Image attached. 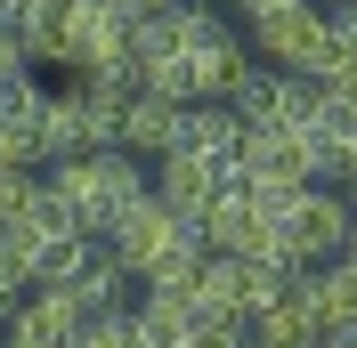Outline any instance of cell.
<instances>
[{"mask_svg": "<svg viewBox=\"0 0 357 348\" xmlns=\"http://www.w3.org/2000/svg\"><path fill=\"white\" fill-rule=\"evenodd\" d=\"M292 292H301V308L317 316V332L357 324V267H349V260H317V267H301V276H292Z\"/></svg>", "mask_w": 357, "mask_h": 348, "instance_id": "6", "label": "cell"}, {"mask_svg": "<svg viewBox=\"0 0 357 348\" xmlns=\"http://www.w3.org/2000/svg\"><path fill=\"white\" fill-rule=\"evenodd\" d=\"M349 8H357V0H349Z\"/></svg>", "mask_w": 357, "mask_h": 348, "instance_id": "20", "label": "cell"}, {"mask_svg": "<svg viewBox=\"0 0 357 348\" xmlns=\"http://www.w3.org/2000/svg\"><path fill=\"white\" fill-rule=\"evenodd\" d=\"M236 17H244V41H260L284 65V49L301 41V24L317 17V0H236Z\"/></svg>", "mask_w": 357, "mask_h": 348, "instance_id": "9", "label": "cell"}, {"mask_svg": "<svg viewBox=\"0 0 357 348\" xmlns=\"http://www.w3.org/2000/svg\"><path fill=\"white\" fill-rule=\"evenodd\" d=\"M8 8H17V0H0V24H8Z\"/></svg>", "mask_w": 357, "mask_h": 348, "instance_id": "19", "label": "cell"}, {"mask_svg": "<svg viewBox=\"0 0 357 348\" xmlns=\"http://www.w3.org/2000/svg\"><path fill=\"white\" fill-rule=\"evenodd\" d=\"M49 203H57V219H66L73 235H106V219L122 211V203L146 195V178H138V154L122 146H89V154H66V162H49Z\"/></svg>", "mask_w": 357, "mask_h": 348, "instance_id": "1", "label": "cell"}, {"mask_svg": "<svg viewBox=\"0 0 357 348\" xmlns=\"http://www.w3.org/2000/svg\"><path fill=\"white\" fill-rule=\"evenodd\" d=\"M106 251L130 267V283H155V276H195V260H203L195 227H187V219H178L162 195L122 203V211L106 219Z\"/></svg>", "mask_w": 357, "mask_h": 348, "instance_id": "2", "label": "cell"}, {"mask_svg": "<svg viewBox=\"0 0 357 348\" xmlns=\"http://www.w3.org/2000/svg\"><path fill=\"white\" fill-rule=\"evenodd\" d=\"M244 340H252V348H317L325 332H317V316L301 308V292H284V300H268L260 316L244 324Z\"/></svg>", "mask_w": 357, "mask_h": 348, "instance_id": "11", "label": "cell"}, {"mask_svg": "<svg viewBox=\"0 0 357 348\" xmlns=\"http://www.w3.org/2000/svg\"><path fill=\"white\" fill-rule=\"evenodd\" d=\"M349 195L341 187H325V178H309L301 195L276 211V227H284V243H292V267H317V260H341V235H349Z\"/></svg>", "mask_w": 357, "mask_h": 348, "instance_id": "4", "label": "cell"}, {"mask_svg": "<svg viewBox=\"0 0 357 348\" xmlns=\"http://www.w3.org/2000/svg\"><path fill=\"white\" fill-rule=\"evenodd\" d=\"M17 292H24V267L8 260V251H0V300H17Z\"/></svg>", "mask_w": 357, "mask_h": 348, "instance_id": "14", "label": "cell"}, {"mask_svg": "<svg viewBox=\"0 0 357 348\" xmlns=\"http://www.w3.org/2000/svg\"><path fill=\"white\" fill-rule=\"evenodd\" d=\"M73 348H138V332H130V308H114V316H82Z\"/></svg>", "mask_w": 357, "mask_h": 348, "instance_id": "12", "label": "cell"}, {"mask_svg": "<svg viewBox=\"0 0 357 348\" xmlns=\"http://www.w3.org/2000/svg\"><path fill=\"white\" fill-rule=\"evenodd\" d=\"M341 340H349V348H357V324H341Z\"/></svg>", "mask_w": 357, "mask_h": 348, "instance_id": "18", "label": "cell"}, {"mask_svg": "<svg viewBox=\"0 0 357 348\" xmlns=\"http://www.w3.org/2000/svg\"><path fill=\"white\" fill-rule=\"evenodd\" d=\"M341 260H349V267H357V219H349V235H341Z\"/></svg>", "mask_w": 357, "mask_h": 348, "instance_id": "15", "label": "cell"}, {"mask_svg": "<svg viewBox=\"0 0 357 348\" xmlns=\"http://www.w3.org/2000/svg\"><path fill=\"white\" fill-rule=\"evenodd\" d=\"M244 130H317V113H325V97H317L309 73H284V65H244V81L220 97Z\"/></svg>", "mask_w": 357, "mask_h": 348, "instance_id": "3", "label": "cell"}, {"mask_svg": "<svg viewBox=\"0 0 357 348\" xmlns=\"http://www.w3.org/2000/svg\"><path fill=\"white\" fill-rule=\"evenodd\" d=\"M8 316H17V300H0V324H8Z\"/></svg>", "mask_w": 357, "mask_h": 348, "instance_id": "17", "label": "cell"}, {"mask_svg": "<svg viewBox=\"0 0 357 348\" xmlns=\"http://www.w3.org/2000/svg\"><path fill=\"white\" fill-rule=\"evenodd\" d=\"M155 171H162V187H155V195L171 203L178 219H195L203 203L227 187V171H220V162H195V154H155Z\"/></svg>", "mask_w": 357, "mask_h": 348, "instance_id": "10", "label": "cell"}, {"mask_svg": "<svg viewBox=\"0 0 357 348\" xmlns=\"http://www.w3.org/2000/svg\"><path fill=\"white\" fill-rule=\"evenodd\" d=\"M57 292H73L82 316H114V308H130V267L114 260L106 243H89L82 267H73V283H57Z\"/></svg>", "mask_w": 357, "mask_h": 348, "instance_id": "8", "label": "cell"}, {"mask_svg": "<svg viewBox=\"0 0 357 348\" xmlns=\"http://www.w3.org/2000/svg\"><path fill=\"white\" fill-rule=\"evenodd\" d=\"M122 8H130V17H146V8H171V0H122Z\"/></svg>", "mask_w": 357, "mask_h": 348, "instance_id": "16", "label": "cell"}, {"mask_svg": "<svg viewBox=\"0 0 357 348\" xmlns=\"http://www.w3.org/2000/svg\"><path fill=\"white\" fill-rule=\"evenodd\" d=\"M171 130H178V106H171V97L130 89V97H122V122H114V146L138 154V162H155V154L171 146Z\"/></svg>", "mask_w": 357, "mask_h": 348, "instance_id": "7", "label": "cell"}, {"mask_svg": "<svg viewBox=\"0 0 357 348\" xmlns=\"http://www.w3.org/2000/svg\"><path fill=\"white\" fill-rule=\"evenodd\" d=\"M178 348H244V324H195Z\"/></svg>", "mask_w": 357, "mask_h": 348, "instance_id": "13", "label": "cell"}, {"mask_svg": "<svg viewBox=\"0 0 357 348\" xmlns=\"http://www.w3.org/2000/svg\"><path fill=\"white\" fill-rule=\"evenodd\" d=\"M236 138H244V122L220 106V97H195V106H178V130H171V146L162 154H195V162H236Z\"/></svg>", "mask_w": 357, "mask_h": 348, "instance_id": "5", "label": "cell"}]
</instances>
